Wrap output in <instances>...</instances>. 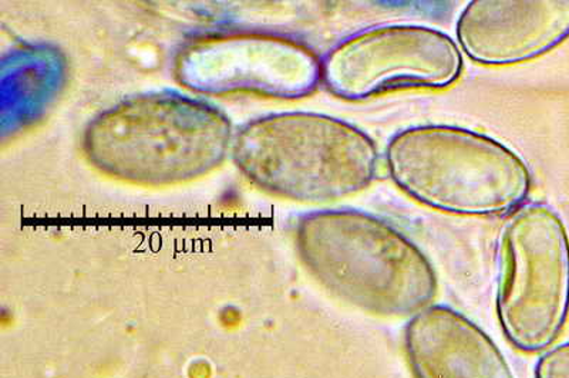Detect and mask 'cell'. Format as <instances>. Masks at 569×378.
I'll list each match as a JSON object with an SVG mask.
<instances>
[{"label":"cell","instance_id":"cell-1","mask_svg":"<svg viewBox=\"0 0 569 378\" xmlns=\"http://www.w3.org/2000/svg\"><path fill=\"white\" fill-rule=\"evenodd\" d=\"M236 131L230 117L176 91L129 97L86 126L81 151L110 180L142 188L201 180L231 156Z\"/></svg>","mask_w":569,"mask_h":378},{"label":"cell","instance_id":"cell-2","mask_svg":"<svg viewBox=\"0 0 569 378\" xmlns=\"http://www.w3.org/2000/svg\"><path fill=\"white\" fill-rule=\"evenodd\" d=\"M298 247L315 278L365 314L411 318L436 298L437 275L423 250L372 213H308L299 222Z\"/></svg>","mask_w":569,"mask_h":378},{"label":"cell","instance_id":"cell-3","mask_svg":"<svg viewBox=\"0 0 569 378\" xmlns=\"http://www.w3.org/2000/svg\"><path fill=\"white\" fill-rule=\"evenodd\" d=\"M232 161L268 197L323 203L373 182L379 155L358 127L319 112H276L248 121L233 138Z\"/></svg>","mask_w":569,"mask_h":378},{"label":"cell","instance_id":"cell-4","mask_svg":"<svg viewBox=\"0 0 569 378\" xmlns=\"http://www.w3.org/2000/svg\"><path fill=\"white\" fill-rule=\"evenodd\" d=\"M391 180L416 202L461 217L507 216L531 188L526 162L480 132L450 126L410 127L386 148Z\"/></svg>","mask_w":569,"mask_h":378},{"label":"cell","instance_id":"cell-5","mask_svg":"<svg viewBox=\"0 0 569 378\" xmlns=\"http://www.w3.org/2000/svg\"><path fill=\"white\" fill-rule=\"evenodd\" d=\"M496 310L516 349L543 352L569 315V239L560 217L542 203L511 213L500 245Z\"/></svg>","mask_w":569,"mask_h":378},{"label":"cell","instance_id":"cell-6","mask_svg":"<svg viewBox=\"0 0 569 378\" xmlns=\"http://www.w3.org/2000/svg\"><path fill=\"white\" fill-rule=\"evenodd\" d=\"M172 76L191 93L299 100L322 83V60L308 44L267 32H222L191 40Z\"/></svg>","mask_w":569,"mask_h":378},{"label":"cell","instance_id":"cell-7","mask_svg":"<svg viewBox=\"0 0 569 378\" xmlns=\"http://www.w3.org/2000/svg\"><path fill=\"white\" fill-rule=\"evenodd\" d=\"M459 46L440 30L386 24L349 36L322 59L330 94L363 101L406 89L443 90L460 79Z\"/></svg>","mask_w":569,"mask_h":378},{"label":"cell","instance_id":"cell-8","mask_svg":"<svg viewBox=\"0 0 569 378\" xmlns=\"http://www.w3.org/2000/svg\"><path fill=\"white\" fill-rule=\"evenodd\" d=\"M457 38L476 63H525L569 38V0H475L462 10Z\"/></svg>","mask_w":569,"mask_h":378},{"label":"cell","instance_id":"cell-9","mask_svg":"<svg viewBox=\"0 0 569 378\" xmlns=\"http://www.w3.org/2000/svg\"><path fill=\"white\" fill-rule=\"evenodd\" d=\"M403 345L415 378H516L486 331L449 306L411 316Z\"/></svg>","mask_w":569,"mask_h":378},{"label":"cell","instance_id":"cell-10","mask_svg":"<svg viewBox=\"0 0 569 378\" xmlns=\"http://www.w3.org/2000/svg\"><path fill=\"white\" fill-rule=\"evenodd\" d=\"M536 378H569V344L542 352L536 367Z\"/></svg>","mask_w":569,"mask_h":378}]
</instances>
